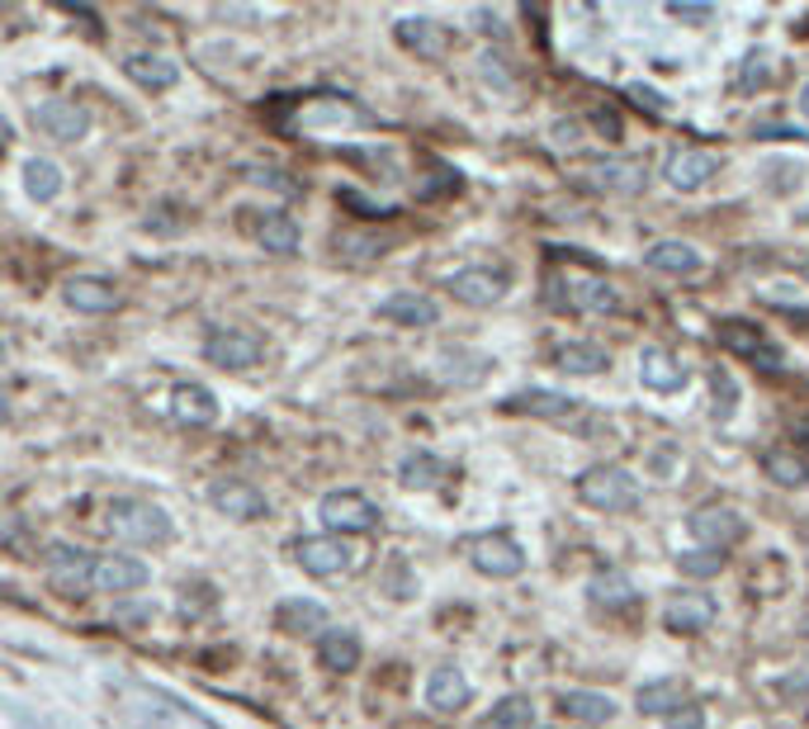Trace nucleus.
<instances>
[{
    "mask_svg": "<svg viewBox=\"0 0 809 729\" xmlns=\"http://www.w3.org/2000/svg\"><path fill=\"white\" fill-rule=\"evenodd\" d=\"M663 725H668V729H706V710L691 706V701H681L673 716H663Z\"/></svg>",
    "mask_w": 809,
    "mask_h": 729,
    "instance_id": "obj_44",
    "label": "nucleus"
},
{
    "mask_svg": "<svg viewBox=\"0 0 809 729\" xmlns=\"http://www.w3.org/2000/svg\"><path fill=\"white\" fill-rule=\"evenodd\" d=\"M639 379L648 393H681L687 389V370H681V360L673 351H663V346H648L639 356Z\"/></svg>",
    "mask_w": 809,
    "mask_h": 729,
    "instance_id": "obj_22",
    "label": "nucleus"
},
{
    "mask_svg": "<svg viewBox=\"0 0 809 729\" xmlns=\"http://www.w3.org/2000/svg\"><path fill=\"white\" fill-rule=\"evenodd\" d=\"M6 417H10V393L0 389V422H6Z\"/></svg>",
    "mask_w": 809,
    "mask_h": 729,
    "instance_id": "obj_49",
    "label": "nucleus"
},
{
    "mask_svg": "<svg viewBox=\"0 0 809 729\" xmlns=\"http://www.w3.org/2000/svg\"><path fill=\"white\" fill-rule=\"evenodd\" d=\"M578 498L587 507H597V512L621 516V512H634V507H639V479L621 465H592L578 479Z\"/></svg>",
    "mask_w": 809,
    "mask_h": 729,
    "instance_id": "obj_2",
    "label": "nucleus"
},
{
    "mask_svg": "<svg viewBox=\"0 0 809 729\" xmlns=\"http://www.w3.org/2000/svg\"><path fill=\"white\" fill-rule=\"evenodd\" d=\"M171 417L185 426H214L218 422V399L204 384H176L171 393Z\"/></svg>",
    "mask_w": 809,
    "mask_h": 729,
    "instance_id": "obj_24",
    "label": "nucleus"
},
{
    "mask_svg": "<svg viewBox=\"0 0 809 729\" xmlns=\"http://www.w3.org/2000/svg\"><path fill=\"white\" fill-rule=\"evenodd\" d=\"M0 360H6V346H0Z\"/></svg>",
    "mask_w": 809,
    "mask_h": 729,
    "instance_id": "obj_54",
    "label": "nucleus"
},
{
    "mask_svg": "<svg viewBox=\"0 0 809 729\" xmlns=\"http://www.w3.org/2000/svg\"><path fill=\"white\" fill-rule=\"evenodd\" d=\"M129 701H133V725L138 729H214L204 716H195L189 706L171 701V696H162V692H133Z\"/></svg>",
    "mask_w": 809,
    "mask_h": 729,
    "instance_id": "obj_9",
    "label": "nucleus"
},
{
    "mask_svg": "<svg viewBox=\"0 0 809 729\" xmlns=\"http://www.w3.org/2000/svg\"><path fill=\"white\" fill-rule=\"evenodd\" d=\"M256 242L265 251H275V257H289V251H298V224L289 214H261L256 218Z\"/></svg>",
    "mask_w": 809,
    "mask_h": 729,
    "instance_id": "obj_33",
    "label": "nucleus"
},
{
    "mask_svg": "<svg viewBox=\"0 0 809 729\" xmlns=\"http://www.w3.org/2000/svg\"><path fill=\"white\" fill-rule=\"evenodd\" d=\"M294 559L313 578H337V574H346V568L356 564V554L341 545V535H308V541L294 545Z\"/></svg>",
    "mask_w": 809,
    "mask_h": 729,
    "instance_id": "obj_11",
    "label": "nucleus"
},
{
    "mask_svg": "<svg viewBox=\"0 0 809 729\" xmlns=\"http://www.w3.org/2000/svg\"><path fill=\"white\" fill-rule=\"evenodd\" d=\"M62 298H67V308L76 313H114L119 308V290L100 275H72L67 284H62Z\"/></svg>",
    "mask_w": 809,
    "mask_h": 729,
    "instance_id": "obj_20",
    "label": "nucleus"
},
{
    "mask_svg": "<svg viewBox=\"0 0 809 729\" xmlns=\"http://www.w3.org/2000/svg\"><path fill=\"white\" fill-rule=\"evenodd\" d=\"M800 275H805V280H809V261H805V265H800Z\"/></svg>",
    "mask_w": 809,
    "mask_h": 729,
    "instance_id": "obj_53",
    "label": "nucleus"
},
{
    "mask_svg": "<svg viewBox=\"0 0 809 729\" xmlns=\"http://www.w3.org/2000/svg\"><path fill=\"white\" fill-rule=\"evenodd\" d=\"M317 659H322V668H331V673H356L360 635L356 630H327V635L317 640Z\"/></svg>",
    "mask_w": 809,
    "mask_h": 729,
    "instance_id": "obj_30",
    "label": "nucleus"
},
{
    "mask_svg": "<svg viewBox=\"0 0 809 729\" xmlns=\"http://www.w3.org/2000/svg\"><path fill=\"white\" fill-rule=\"evenodd\" d=\"M545 298L554 308H573V313H615L621 308V294H615L611 280L601 275H578V280H549Z\"/></svg>",
    "mask_w": 809,
    "mask_h": 729,
    "instance_id": "obj_5",
    "label": "nucleus"
},
{
    "mask_svg": "<svg viewBox=\"0 0 809 729\" xmlns=\"http://www.w3.org/2000/svg\"><path fill=\"white\" fill-rule=\"evenodd\" d=\"M587 597H592L597 607H611L615 611V607H630L639 592H634V583L621 574V568H601V574L587 583Z\"/></svg>",
    "mask_w": 809,
    "mask_h": 729,
    "instance_id": "obj_34",
    "label": "nucleus"
},
{
    "mask_svg": "<svg viewBox=\"0 0 809 729\" xmlns=\"http://www.w3.org/2000/svg\"><path fill=\"white\" fill-rule=\"evenodd\" d=\"M24 189H29V195H34L39 204L57 199V189H62V166L47 162V156H34V162H24Z\"/></svg>",
    "mask_w": 809,
    "mask_h": 729,
    "instance_id": "obj_37",
    "label": "nucleus"
},
{
    "mask_svg": "<svg viewBox=\"0 0 809 729\" xmlns=\"http://www.w3.org/2000/svg\"><path fill=\"white\" fill-rule=\"evenodd\" d=\"M440 479H446V459L440 455H431V450H412V455H403V465H398V483L403 488H436Z\"/></svg>",
    "mask_w": 809,
    "mask_h": 729,
    "instance_id": "obj_32",
    "label": "nucleus"
},
{
    "mask_svg": "<svg viewBox=\"0 0 809 729\" xmlns=\"http://www.w3.org/2000/svg\"><path fill=\"white\" fill-rule=\"evenodd\" d=\"M209 502H214V512H223L228 521H261L270 512V502H265L261 488H251L242 479H214L209 483Z\"/></svg>",
    "mask_w": 809,
    "mask_h": 729,
    "instance_id": "obj_14",
    "label": "nucleus"
},
{
    "mask_svg": "<svg viewBox=\"0 0 809 729\" xmlns=\"http://www.w3.org/2000/svg\"><path fill=\"white\" fill-rule=\"evenodd\" d=\"M531 725H535V701L516 692V696H502L479 729H531Z\"/></svg>",
    "mask_w": 809,
    "mask_h": 729,
    "instance_id": "obj_36",
    "label": "nucleus"
},
{
    "mask_svg": "<svg viewBox=\"0 0 809 729\" xmlns=\"http://www.w3.org/2000/svg\"><path fill=\"white\" fill-rule=\"evenodd\" d=\"M668 10L677 14V20H696V24H701V20H710V14H715L710 6H668Z\"/></svg>",
    "mask_w": 809,
    "mask_h": 729,
    "instance_id": "obj_47",
    "label": "nucleus"
},
{
    "mask_svg": "<svg viewBox=\"0 0 809 729\" xmlns=\"http://www.w3.org/2000/svg\"><path fill=\"white\" fill-rule=\"evenodd\" d=\"M469 677L455 668V663H440V668H431V677H426V706L440 710V716H455V710L469 706Z\"/></svg>",
    "mask_w": 809,
    "mask_h": 729,
    "instance_id": "obj_18",
    "label": "nucleus"
},
{
    "mask_svg": "<svg viewBox=\"0 0 809 729\" xmlns=\"http://www.w3.org/2000/svg\"><path fill=\"white\" fill-rule=\"evenodd\" d=\"M634 100H644L648 109H658V115H668V100H663V95H654V90H644V86H634Z\"/></svg>",
    "mask_w": 809,
    "mask_h": 729,
    "instance_id": "obj_48",
    "label": "nucleus"
},
{
    "mask_svg": "<svg viewBox=\"0 0 809 729\" xmlns=\"http://www.w3.org/2000/svg\"><path fill=\"white\" fill-rule=\"evenodd\" d=\"M772 72H776L772 53H767V47H753V53H748V62H743V67H739V76H734V90H739V95L763 90V86L772 81Z\"/></svg>",
    "mask_w": 809,
    "mask_h": 729,
    "instance_id": "obj_40",
    "label": "nucleus"
},
{
    "mask_svg": "<svg viewBox=\"0 0 809 729\" xmlns=\"http://www.w3.org/2000/svg\"><path fill=\"white\" fill-rule=\"evenodd\" d=\"M648 469H654L658 479H668V474L677 469V446H673V440H658V446L648 450Z\"/></svg>",
    "mask_w": 809,
    "mask_h": 729,
    "instance_id": "obj_45",
    "label": "nucleus"
},
{
    "mask_svg": "<svg viewBox=\"0 0 809 729\" xmlns=\"http://www.w3.org/2000/svg\"><path fill=\"white\" fill-rule=\"evenodd\" d=\"M6 138H10V123H6V119H0V142H6Z\"/></svg>",
    "mask_w": 809,
    "mask_h": 729,
    "instance_id": "obj_51",
    "label": "nucleus"
},
{
    "mask_svg": "<svg viewBox=\"0 0 809 729\" xmlns=\"http://www.w3.org/2000/svg\"><path fill=\"white\" fill-rule=\"evenodd\" d=\"M506 271H493V265H464V271H455L450 280H446V290L459 298V304H469V308H488V304H498V298L506 294Z\"/></svg>",
    "mask_w": 809,
    "mask_h": 729,
    "instance_id": "obj_12",
    "label": "nucleus"
},
{
    "mask_svg": "<svg viewBox=\"0 0 809 729\" xmlns=\"http://www.w3.org/2000/svg\"><path fill=\"white\" fill-rule=\"evenodd\" d=\"M582 181L601 189V195H639L644 189V166L634 156H606V162H592L582 171Z\"/></svg>",
    "mask_w": 809,
    "mask_h": 729,
    "instance_id": "obj_16",
    "label": "nucleus"
},
{
    "mask_svg": "<svg viewBox=\"0 0 809 729\" xmlns=\"http://www.w3.org/2000/svg\"><path fill=\"white\" fill-rule=\"evenodd\" d=\"M265 356V341L261 331L251 327H237V323H214L204 331V360L214 364V370H251V364H261Z\"/></svg>",
    "mask_w": 809,
    "mask_h": 729,
    "instance_id": "obj_3",
    "label": "nucleus"
},
{
    "mask_svg": "<svg viewBox=\"0 0 809 729\" xmlns=\"http://www.w3.org/2000/svg\"><path fill=\"white\" fill-rule=\"evenodd\" d=\"M379 318H389V323H398V327H431L436 318H440V308L431 304L426 294H389L384 304H379Z\"/></svg>",
    "mask_w": 809,
    "mask_h": 729,
    "instance_id": "obj_27",
    "label": "nucleus"
},
{
    "mask_svg": "<svg viewBox=\"0 0 809 729\" xmlns=\"http://www.w3.org/2000/svg\"><path fill=\"white\" fill-rule=\"evenodd\" d=\"M687 526H691V535H696V545L701 550H724V545H734V541H743V531H748V521H743L734 507H724V502H710V507H696V512L687 516Z\"/></svg>",
    "mask_w": 809,
    "mask_h": 729,
    "instance_id": "obj_10",
    "label": "nucleus"
},
{
    "mask_svg": "<svg viewBox=\"0 0 809 729\" xmlns=\"http://www.w3.org/2000/svg\"><path fill=\"white\" fill-rule=\"evenodd\" d=\"M763 465H767V474H772V479L781 483V488H800V483L809 479V465H805V455H800V450L776 446V450H767Z\"/></svg>",
    "mask_w": 809,
    "mask_h": 729,
    "instance_id": "obj_38",
    "label": "nucleus"
},
{
    "mask_svg": "<svg viewBox=\"0 0 809 729\" xmlns=\"http://www.w3.org/2000/svg\"><path fill=\"white\" fill-rule=\"evenodd\" d=\"M554 364H559L564 374H601L611 364V356L601 351L597 341H559V351H554Z\"/></svg>",
    "mask_w": 809,
    "mask_h": 729,
    "instance_id": "obj_31",
    "label": "nucleus"
},
{
    "mask_svg": "<svg viewBox=\"0 0 809 729\" xmlns=\"http://www.w3.org/2000/svg\"><path fill=\"white\" fill-rule=\"evenodd\" d=\"M147 588V564L138 554H95V592L123 597Z\"/></svg>",
    "mask_w": 809,
    "mask_h": 729,
    "instance_id": "obj_13",
    "label": "nucleus"
},
{
    "mask_svg": "<svg viewBox=\"0 0 809 729\" xmlns=\"http://www.w3.org/2000/svg\"><path fill=\"white\" fill-rule=\"evenodd\" d=\"M715 331H720V341H724L734 356L753 360V364H763V370H776V364H781V346H776V341L767 337V331H757L753 323H734V318H724Z\"/></svg>",
    "mask_w": 809,
    "mask_h": 729,
    "instance_id": "obj_15",
    "label": "nucleus"
},
{
    "mask_svg": "<svg viewBox=\"0 0 809 729\" xmlns=\"http://www.w3.org/2000/svg\"><path fill=\"white\" fill-rule=\"evenodd\" d=\"M710 399H715V422H729L739 412L743 389H739V379L729 374L724 364H710Z\"/></svg>",
    "mask_w": 809,
    "mask_h": 729,
    "instance_id": "obj_39",
    "label": "nucleus"
},
{
    "mask_svg": "<svg viewBox=\"0 0 809 729\" xmlns=\"http://www.w3.org/2000/svg\"><path fill=\"white\" fill-rule=\"evenodd\" d=\"M644 265H648V271H658V275L687 280V275L701 271L706 261H701V251L687 247V242H654V247H648V257H644Z\"/></svg>",
    "mask_w": 809,
    "mask_h": 729,
    "instance_id": "obj_25",
    "label": "nucleus"
},
{
    "mask_svg": "<svg viewBox=\"0 0 809 729\" xmlns=\"http://www.w3.org/2000/svg\"><path fill=\"white\" fill-rule=\"evenodd\" d=\"M384 247H389L384 237H360V232H341V237H337V257H341L346 265H364L370 257H379Z\"/></svg>",
    "mask_w": 809,
    "mask_h": 729,
    "instance_id": "obj_41",
    "label": "nucleus"
},
{
    "mask_svg": "<svg viewBox=\"0 0 809 729\" xmlns=\"http://www.w3.org/2000/svg\"><path fill=\"white\" fill-rule=\"evenodd\" d=\"M502 412H521V417H545V422H564L573 417V412H582L568 393H549V389H526L516 393V399H506Z\"/></svg>",
    "mask_w": 809,
    "mask_h": 729,
    "instance_id": "obj_23",
    "label": "nucleus"
},
{
    "mask_svg": "<svg viewBox=\"0 0 809 729\" xmlns=\"http://www.w3.org/2000/svg\"><path fill=\"white\" fill-rule=\"evenodd\" d=\"M681 701H687V696H681L677 677H658V683H644L639 692H634V706H639L644 716H673Z\"/></svg>",
    "mask_w": 809,
    "mask_h": 729,
    "instance_id": "obj_35",
    "label": "nucleus"
},
{
    "mask_svg": "<svg viewBox=\"0 0 809 729\" xmlns=\"http://www.w3.org/2000/svg\"><path fill=\"white\" fill-rule=\"evenodd\" d=\"M464 554H469V564L479 568L483 578H516L521 568H526V550H521L506 531L473 535V541H464Z\"/></svg>",
    "mask_w": 809,
    "mask_h": 729,
    "instance_id": "obj_7",
    "label": "nucleus"
},
{
    "mask_svg": "<svg viewBox=\"0 0 809 729\" xmlns=\"http://www.w3.org/2000/svg\"><path fill=\"white\" fill-rule=\"evenodd\" d=\"M564 716L568 720H578V725H592V729H601V725H611L615 720V701L606 692H564Z\"/></svg>",
    "mask_w": 809,
    "mask_h": 729,
    "instance_id": "obj_29",
    "label": "nucleus"
},
{
    "mask_svg": "<svg viewBox=\"0 0 809 729\" xmlns=\"http://www.w3.org/2000/svg\"><path fill=\"white\" fill-rule=\"evenodd\" d=\"M109 531L123 545H147V550L176 541V521L166 516V507H156L147 498H123L109 507Z\"/></svg>",
    "mask_w": 809,
    "mask_h": 729,
    "instance_id": "obj_1",
    "label": "nucleus"
},
{
    "mask_svg": "<svg viewBox=\"0 0 809 729\" xmlns=\"http://www.w3.org/2000/svg\"><path fill=\"white\" fill-rule=\"evenodd\" d=\"M715 611H720V601L701 588H677L663 597V625L677 630V635H701V630H710L715 625Z\"/></svg>",
    "mask_w": 809,
    "mask_h": 729,
    "instance_id": "obj_8",
    "label": "nucleus"
},
{
    "mask_svg": "<svg viewBox=\"0 0 809 729\" xmlns=\"http://www.w3.org/2000/svg\"><path fill=\"white\" fill-rule=\"evenodd\" d=\"M720 171V156L706 152V148H677L668 156V166H663V176H668L673 189H701L710 176Z\"/></svg>",
    "mask_w": 809,
    "mask_h": 729,
    "instance_id": "obj_17",
    "label": "nucleus"
},
{
    "mask_svg": "<svg viewBox=\"0 0 809 729\" xmlns=\"http://www.w3.org/2000/svg\"><path fill=\"white\" fill-rule=\"evenodd\" d=\"M763 181H767L772 195H790V189L805 181V166L800 162H767L763 166Z\"/></svg>",
    "mask_w": 809,
    "mask_h": 729,
    "instance_id": "obj_43",
    "label": "nucleus"
},
{
    "mask_svg": "<svg viewBox=\"0 0 809 729\" xmlns=\"http://www.w3.org/2000/svg\"><path fill=\"white\" fill-rule=\"evenodd\" d=\"M247 176H251V181H256V185H280V189H284V195H298V185H294L289 176H284V171H270V166H251V171H247Z\"/></svg>",
    "mask_w": 809,
    "mask_h": 729,
    "instance_id": "obj_46",
    "label": "nucleus"
},
{
    "mask_svg": "<svg viewBox=\"0 0 809 729\" xmlns=\"http://www.w3.org/2000/svg\"><path fill=\"white\" fill-rule=\"evenodd\" d=\"M123 76H129L133 86H142V90H171V86L181 81L176 62L152 57V53H133V57H123Z\"/></svg>",
    "mask_w": 809,
    "mask_h": 729,
    "instance_id": "obj_28",
    "label": "nucleus"
},
{
    "mask_svg": "<svg viewBox=\"0 0 809 729\" xmlns=\"http://www.w3.org/2000/svg\"><path fill=\"white\" fill-rule=\"evenodd\" d=\"M800 228H809V209H805V214H800Z\"/></svg>",
    "mask_w": 809,
    "mask_h": 729,
    "instance_id": "obj_52",
    "label": "nucleus"
},
{
    "mask_svg": "<svg viewBox=\"0 0 809 729\" xmlns=\"http://www.w3.org/2000/svg\"><path fill=\"white\" fill-rule=\"evenodd\" d=\"M393 39H398L407 53L426 57V62H436V57L450 53V29L436 24V20H398V24H393Z\"/></svg>",
    "mask_w": 809,
    "mask_h": 729,
    "instance_id": "obj_21",
    "label": "nucleus"
},
{
    "mask_svg": "<svg viewBox=\"0 0 809 729\" xmlns=\"http://www.w3.org/2000/svg\"><path fill=\"white\" fill-rule=\"evenodd\" d=\"M800 115H805V119H809V86H805V90H800Z\"/></svg>",
    "mask_w": 809,
    "mask_h": 729,
    "instance_id": "obj_50",
    "label": "nucleus"
},
{
    "mask_svg": "<svg viewBox=\"0 0 809 729\" xmlns=\"http://www.w3.org/2000/svg\"><path fill=\"white\" fill-rule=\"evenodd\" d=\"M47 588L67 601H86L95 592V554L81 545H53L43 554Z\"/></svg>",
    "mask_w": 809,
    "mask_h": 729,
    "instance_id": "obj_4",
    "label": "nucleus"
},
{
    "mask_svg": "<svg viewBox=\"0 0 809 729\" xmlns=\"http://www.w3.org/2000/svg\"><path fill=\"white\" fill-rule=\"evenodd\" d=\"M34 123L47 138H57V142H76V138H86V129H90L86 109L76 100H43L34 109Z\"/></svg>",
    "mask_w": 809,
    "mask_h": 729,
    "instance_id": "obj_19",
    "label": "nucleus"
},
{
    "mask_svg": "<svg viewBox=\"0 0 809 729\" xmlns=\"http://www.w3.org/2000/svg\"><path fill=\"white\" fill-rule=\"evenodd\" d=\"M275 621H280L284 635H294V640H322L327 630H331L327 625V611L317 607V601H284Z\"/></svg>",
    "mask_w": 809,
    "mask_h": 729,
    "instance_id": "obj_26",
    "label": "nucleus"
},
{
    "mask_svg": "<svg viewBox=\"0 0 809 729\" xmlns=\"http://www.w3.org/2000/svg\"><path fill=\"white\" fill-rule=\"evenodd\" d=\"M677 568L687 578H715V574H724V554H715V550H687L677 559Z\"/></svg>",
    "mask_w": 809,
    "mask_h": 729,
    "instance_id": "obj_42",
    "label": "nucleus"
},
{
    "mask_svg": "<svg viewBox=\"0 0 809 729\" xmlns=\"http://www.w3.org/2000/svg\"><path fill=\"white\" fill-rule=\"evenodd\" d=\"M317 516H322L327 531H351V535H370L379 531V507L360 493V488H337V493H327L317 502Z\"/></svg>",
    "mask_w": 809,
    "mask_h": 729,
    "instance_id": "obj_6",
    "label": "nucleus"
}]
</instances>
